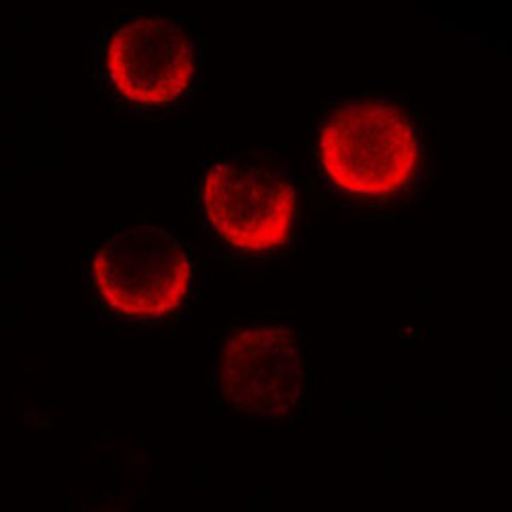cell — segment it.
<instances>
[{
	"instance_id": "6da1fadb",
	"label": "cell",
	"mask_w": 512,
	"mask_h": 512,
	"mask_svg": "<svg viewBox=\"0 0 512 512\" xmlns=\"http://www.w3.org/2000/svg\"><path fill=\"white\" fill-rule=\"evenodd\" d=\"M318 158L326 179L340 191L386 197L412 183L420 162L418 134L400 105L357 99L324 121Z\"/></svg>"
},
{
	"instance_id": "7a4b0ae2",
	"label": "cell",
	"mask_w": 512,
	"mask_h": 512,
	"mask_svg": "<svg viewBox=\"0 0 512 512\" xmlns=\"http://www.w3.org/2000/svg\"><path fill=\"white\" fill-rule=\"evenodd\" d=\"M105 304L132 318L177 312L191 291V261L164 228L140 224L105 240L91 265Z\"/></svg>"
},
{
	"instance_id": "3957f363",
	"label": "cell",
	"mask_w": 512,
	"mask_h": 512,
	"mask_svg": "<svg viewBox=\"0 0 512 512\" xmlns=\"http://www.w3.org/2000/svg\"><path fill=\"white\" fill-rule=\"evenodd\" d=\"M201 199L213 232L236 250H275L293 234L297 193L275 170L220 160L205 170Z\"/></svg>"
},
{
	"instance_id": "277c9868",
	"label": "cell",
	"mask_w": 512,
	"mask_h": 512,
	"mask_svg": "<svg viewBox=\"0 0 512 512\" xmlns=\"http://www.w3.org/2000/svg\"><path fill=\"white\" fill-rule=\"evenodd\" d=\"M220 394L246 416L291 414L304 394V355L295 330L285 324L232 330L220 351Z\"/></svg>"
},
{
	"instance_id": "5b68a950",
	"label": "cell",
	"mask_w": 512,
	"mask_h": 512,
	"mask_svg": "<svg viewBox=\"0 0 512 512\" xmlns=\"http://www.w3.org/2000/svg\"><path fill=\"white\" fill-rule=\"evenodd\" d=\"M103 66L125 103L160 107L177 101L195 80L197 60L185 29L166 17H134L111 31Z\"/></svg>"
}]
</instances>
